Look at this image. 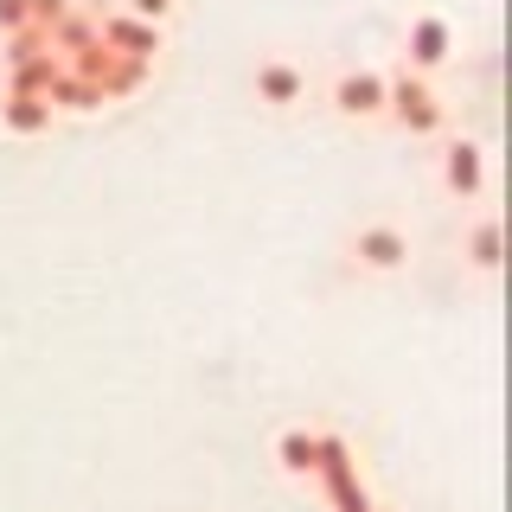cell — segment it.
<instances>
[{
  "label": "cell",
  "instance_id": "4fadbf2b",
  "mask_svg": "<svg viewBox=\"0 0 512 512\" xmlns=\"http://www.w3.org/2000/svg\"><path fill=\"white\" fill-rule=\"evenodd\" d=\"M32 20H39V26H58L64 20V0H32Z\"/></svg>",
  "mask_w": 512,
  "mask_h": 512
},
{
  "label": "cell",
  "instance_id": "30bf717a",
  "mask_svg": "<svg viewBox=\"0 0 512 512\" xmlns=\"http://www.w3.org/2000/svg\"><path fill=\"white\" fill-rule=\"evenodd\" d=\"M32 20V0H0V32H20Z\"/></svg>",
  "mask_w": 512,
  "mask_h": 512
},
{
  "label": "cell",
  "instance_id": "52a82bcc",
  "mask_svg": "<svg viewBox=\"0 0 512 512\" xmlns=\"http://www.w3.org/2000/svg\"><path fill=\"white\" fill-rule=\"evenodd\" d=\"M352 250H359V263H365V269H404V263H410V237H404V231H391V224H365Z\"/></svg>",
  "mask_w": 512,
  "mask_h": 512
},
{
  "label": "cell",
  "instance_id": "6da1fadb",
  "mask_svg": "<svg viewBox=\"0 0 512 512\" xmlns=\"http://www.w3.org/2000/svg\"><path fill=\"white\" fill-rule=\"evenodd\" d=\"M384 116H391L397 128H410V135H436L442 103H436V90H429L423 77L397 71V77H384Z\"/></svg>",
  "mask_w": 512,
  "mask_h": 512
},
{
  "label": "cell",
  "instance_id": "7a4b0ae2",
  "mask_svg": "<svg viewBox=\"0 0 512 512\" xmlns=\"http://www.w3.org/2000/svg\"><path fill=\"white\" fill-rule=\"evenodd\" d=\"M448 52H455V26L442 20V13H423V20L410 26V52H404V71L410 77H429V71H442Z\"/></svg>",
  "mask_w": 512,
  "mask_h": 512
},
{
  "label": "cell",
  "instance_id": "9c48e42d",
  "mask_svg": "<svg viewBox=\"0 0 512 512\" xmlns=\"http://www.w3.org/2000/svg\"><path fill=\"white\" fill-rule=\"evenodd\" d=\"M468 256H474V269H500V224H474V237H468Z\"/></svg>",
  "mask_w": 512,
  "mask_h": 512
},
{
  "label": "cell",
  "instance_id": "3957f363",
  "mask_svg": "<svg viewBox=\"0 0 512 512\" xmlns=\"http://www.w3.org/2000/svg\"><path fill=\"white\" fill-rule=\"evenodd\" d=\"M333 109H340L346 122H378L384 116V77L378 71H346L340 84H333Z\"/></svg>",
  "mask_w": 512,
  "mask_h": 512
},
{
  "label": "cell",
  "instance_id": "5b68a950",
  "mask_svg": "<svg viewBox=\"0 0 512 512\" xmlns=\"http://www.w3.org/2000/svg\"><path fill=\"white\" fill-rule=\"evenodd\" d=\"M256 96H263L269 109H295L301 96H308V77H301L288 58H263L256 64Z\"/></svg>",
  "mask_w": 512,
  "mask_h": 512
},
{
  "label": "cell",
  "instance_id": "8992f818",
  "mask_svg": "<svg viewBox=\"0 0 512 512\" xmlns=\"http://www.w3.org/2000/svg\"><path fill=\"white\" fill-rule=\"evenodd\" d=\"M103 45H109V58L148 64L160 52V26H148V20H103Z\"/></svg>",
  "mask_w": 512,
  "mask_h": 512
},
{
  "label": "cell",
  "instance_id": "277c9868",
  "mask_svg": "<svg viewBox=\"0 0 512 512\" xmlns=\"http://www.w3.org/2000/svg\"><path fill=\"white\" fill-rule=\"evenodd\" d=\"M442 186L455 192V199H480V192H487V154H480L474 141H448V154H442Z\"/></svg>",
  "mask_w": 512,
  "mask_h": 512
},
{
  "label": "cell",
  "instance_id": "7c38bea8",
  "mask_svg": "<svg viewBox=\"0 0 512 512\" xmlns=\"http://www.w3.org/2000/svg\"><path fill=\"white\" fill-rule=\"evenodd\" d=\"M282 455H288V468H314V442H301V436H288Z\"/></svg>",
  "mask_w": 512,
  "mask_h": 512
},
{
  "label": "cell",
  "instance_id": "8fae6325",
  "mask_svg": "<svg viewBox=\"0 0 512 512\" xmlns=\"http://www.w3.org/2000/svg\"><path fill=\"white\" fill-rule=\"evenodd\" d=\"M128 7H135V13H141V20H148V26H160V20H167V13H173V0H128Z\"/></svg>",
  "mask_w": 512,
  "mask_h": 512
},
{
  "label": "cell",
  "instance_id": "ba28073f",
  "mask_svg": "<svg viewBox=\"0 0 512 512\" xmlns=\"http://www.w3.org/2000/svg\"><path fill=\"white\" fill-rule=\"evenodd\" d=\"M0 128H13V135H39V128H52V103H45V96L13 90L7 103H0Z\"/></svg>",
  "mask_w": 512,
  "mask_h": 512
}]
</instances>
